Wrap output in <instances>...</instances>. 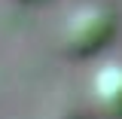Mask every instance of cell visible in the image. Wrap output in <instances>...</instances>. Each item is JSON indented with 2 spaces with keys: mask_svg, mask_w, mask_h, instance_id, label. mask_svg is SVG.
I'll return each instance as SVG.
<instances>
[{
  "mask_svg": "<svg viewBox=\"0 0 122 119\" xmlns=\"http://www.w3.org/2000/svg\"><path fill=\"white\" fill-rule=\"evenodd\" d=\"M116 34V15L101 3H82L67 12L61 21V49L76 58H89L95 52H101Z\"/></svg>",
  "mask_w": 122,
  "mask_h": 119,
  "instance_id": "6da1fadb",
  "label": "cell"
},
{
  "mask_svg": "<svg viewBox=\"0 0 122 119\" xmlns=\"http://www.w3.org/2000/svg\"><path fill=\"white\" fill-rule=\"evenodd\" d=\"M92 98L110 119H122V61H107L92 76Z\"/></svg>",
  "mask_w": 122,
  "mask_h": 119,
  "instance_id": "7a4b0ae2",
  "label": "cell"
},
{
  "mask_svg": "<svg viewBox=\"0 0 122 119\" xmlns=\"http://www.w3.org/2000/svg\"><path fill=\"white\" fill-rule=\"evenodd\" d=\"M28 3H30V0H28Z\"/></svg>",
  "mask_w": 122,
  "mask_h": 119,
  "instance_id": "3957f363",
  "label": "cell"
}]
</instances>
